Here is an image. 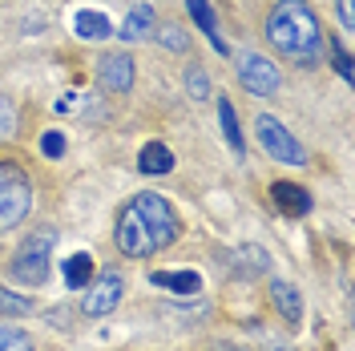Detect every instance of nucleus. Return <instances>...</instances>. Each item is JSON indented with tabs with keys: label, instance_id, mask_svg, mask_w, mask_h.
I'll use <instances>...</instances> for the list:
<instances>
[{
	"label": "nucleus",
	"instance_id": "f257e3e1",
	"mask_svg": "<svg viewBox=\"0 0 355 351\" xmlns=\"http://www.w3.org/2000/svg\"><path fill=\"white\" fill-rule=\"evenodd\" d=\"M266 37L283 57L299 61V65H315L319 53H323L319 17L311 12L307 0H279L266 17Z\"/></svg>",
	"mask_w": 355,
	"mask_h": 351
},
{
	"label": "nucleus",
	"instance_id": "f03ea898",
	"mask_svg": "<svg viewBox=\"0 0 355 351\" xmlns=\"http://www.w3.org/2000/svg\"><path fill=\"white\" fill-rule=\"evenodd\" d=\"M53 246H57V230H33L28 239L17 246L12 255V279L24 286H41L49 279V259H53Z\"/></svg>",
	"mask_w": 355,
	"mask_h": 351
},
{
	"label": "nucleus",
	"instance_id": "7ed1b4c3",
	"mask_svg": "<svg viewBox=\"0 0 355 351\" xmlns=\"http://www.w3.org/2000/svg\"><path fill=\"white\" fill-rule=\"evenodd\" d=\"M28 206H33V186H28V178H24L17 166L0 162V230L21 226L24 214H28Z\"/></svg>",
	"mask_w": 355,
	"mask_h": 351
},
{
	"label": "nucleus",
	"instance_id": "20e7f679",
	"mask_svg": "<svg viewBox=\"0 0 355 351\" xmlns=\"http://www.w3.org/2000/svg\"><path fill=\"white\" fill-rule=\"evenodd\" d=\"M254 137H259V146H263L266 154L275 157V162H283V166H303L307 162L303 146L295 142V133L279 117H270V113H259L254 117Z\"/></svg>",
	"mask_w": 355,
	"mask_h": 351
},
{
	"label": "nucleus",
	"instance_id": "39448f33",
	"mask_svg": "<svg viewBox=\"0 0 355 351\" xmlns=\"http://www.w3.org/2000/svg\"><path fill=\"white\" fill-rule=\"evenodd\" d=\"M133 210H137L141 226L150 230V239H154V250H162V246H170V242L178 239V219H174L170 202H166L162 194H154V190L137 194V198H133Z\"/></svg>",
	"mask_w": 355,
	"mask_h": 351
},
{
	"label": "nucleus",
	"instance_id": "423d86ee",
	"mask_svg": "<svg viewBox=\"0 0 355 351\" xmlns=\"http://www.w3.org/2000/svg\"><path fill=\"white\" fill-rule=\"evenodd\" d=\"M239 81H243L254 97H275L279 93V69L270 65L266 57H259V53H243L239 57Z\"/></svg>",
	"mask_w": 355,
	"mask_h": 351
},
{
	"label": "nucleus",
	"instance_id": "0eeeda50",
	"mask_svg": "<svg viewBox=\"0 0 355 351\" xmlns=\"http://www.w3.org/2000/svg\"><path fill=\"white\" fill-rule=\"evenodd\" d=\"M117 250L125 255V259H146V255H154V239H150V230L141 226L137 219V210H125L121 222H117Z\"/></svg>",
	"mask_w": 355,
	"mask_h": 351
},
{
	"label": "nucleus",
	"instance_id": "6e6552de",
	"mask_svg": "<svg viewBox=\"0 0 355 351\" xmlns=\"http://www.w3.org/2000/svg\"><path fill=\"white\" fill-rule=\"evenodd\" d=\"M117 303H121V275H117V271H105L101 279L89 283L81 311H85V315H110Z\"/></svg>",
	"mask_w": 355,
	"mask_h": 351
},
{
	"label": "nucleus",
	"instance_id": "1a4fd4ad",
	"mask_svg": "<svg viewBox=\"0 0 355 351\" xmlns=\"http://www.w3.org/2000/svg\"><path fill=\"white\" fill-rule=\"evenodd\" d=\"M97 77H101V85L113 89V93H125V89H133V57H125V53H113V57H105V61H101V69H97Z\"/></svg>",
	"mask_w": 355,
	"mask_h": 351
},
{
	"label": "nucleus",
	"instance_id": "9d476101",
	"mask_svg": "<svg viewBox=\"0 0 355 351\" xmlns=\"http://www.w3.org/2000/svg\"><path fill=\"white\" fill-rule=\"evenodd\" d=\"M73 33L81 37V41H105L113 37V24L105 12H93V8H81L77 17H73Z\"/></svg>",
	"mask_w": 355,
	"mask_h": 351
},
{
	"label": "nucleus",
	"instance_id": "9b49d317",
	"mask_svg": "<svg viewBox=\"0 0 355 351\" xmlns=\"http://www.w3.org/2000/svg\"><path fill=\"white\" fill-rule=\"evenodd\" d=\"M270 198H275V206L283 214H307L311 210V194L303 186H291V182H275L270 186Z\"/></svg>",
	"mask_w": 355,
	"mask_h": 351
},
{
	"label": "nucleus",
	"instance_id": "f8f14e48",
	"mask_svg": "<svg viewBox=\"0 0 355 351\" xmlns=\"http://www.w3.org/2000/svg\"><path fill=\"white\" fill-rule=\"evenodd\" d=\"M137 170L141 174H170L174 170V154H170V146H162V142H146L141 146V154H137Z\"/></svg>",
	"mask_w": 355,
	"mask_h": 351
},
{
	"label": "nucleus",
	"instance_id": "ddd939ff",
	"mask_svg": "<svg viewBox=\"0 0 355 351\" xmlns=\"http://www.w3.org/2000/svg\"><path fill=\"white\" fill-rule=\"evenodd\" d=\"M270 299H275V307H279V315H283L287 323H299V319H303V295L291 283L275 279V283H270Z\"/></svg>",
	"mask_w": 355,
	"mask_h": 351
},
{
	"label": "nucleus",
	"instance_id": "4468645a",
	"mask_svg": "<svg viewBox=\"0 0 355 351\" xmlns=\"http://www.w3.org/2000/svg\"><path fill=\"white\" fill-rule=\"evenodd\" d=\"M186 8H190V17L198 21V28L210 37V44L218 49V53H230L226 49V41L218 37V21H214V8H210V0H186Z\"/></svg>",
	"mask_w": 355,
	"mask_h": 351
},
{
	"label": "nucleus",
	"instance_id": "2eb2a0df",
	"mask_svg": "<svg viewBox=\"0 0 355 351\" xmlns=\"http://www.w3.org/2000/svg\"><path fill=\"white\" fill-rule=\"evenodd\" d=\"M154 24H157L154 8H150V4H137L130 17H125V24H121V37H125V41H146V37L154 33Z\"/></svg>",
	"mask_w": 355,
	"mask_h": 351
},
{
	"label": "nucleus",
	"instance_id": "dca6fc26",
	"mask_svg": "<svg viewBox=\"0 0 355 351\" xmlns=\"http://www.w3.org/2000/svg\"><path fill=\"white\" fill-rule=\"evenodd\" d=\"M154 286H166V291H178V295H194V291H202V279L198 271H157Z\"/></svg>",
	"mask_w": 355,
	"mask_h": 351
},
{
	"label": "nucleus",
	"instance_id": "f3484780",
	"mask_svg": "<svg viewBox=\"0 0 355 351\" xmlns=\"http://www.w3.org/2000/svg\"><path fill=\"white\" fill-rule=\"evenodd\" d=\"M93 283V259L85 250H77L73 259H65V286L69 291H85Z\"/></svg>",
	"mask_w": 355,
	"mask_h": 351
},
{
	"label": "nucleus",
	"instance_id": "a211bd4d",
	"mask_svg": "<svg viewBox=\"0 0 355 351\" xmlns=\"http://www.w3.org/2000/svg\"><path fill=\"white\" fill-rule=\"evenodd\" d=\"M218 121H222V133H226V142H230V150H234V157L246 154L243 146V130H239V113H234V105H230V97H222L218 101Z\"/></svg>",
	"mask_w": 355,
	"mask_h": 351
},
{
	"label": "nucleus",
	"instance_id": "6ab92c4d",
	"mask_svg": "<svg viewBox=\"0 0 355 351\" xmlns=\"http://www.w3.org/2000/svg\"><path fill=\"white\" fill-rule=\"evenodd\" d=\"M0 351H33V339L21 327H4L0 331Z\"/></svg>",
	"mask_w": 355,
	"mask_h": 351
},
{
	"label": "nucleus",
	"instance_id": "aec40b11",
	"mask_svg": "<svg viewBox=\"0 0 355 351\" xmlns=\"http://www.w3.org/2000/svg\"><path fill=\"white\" fill-rule=\"evenodd\" d=\"M157 41L166 44V49H174V53H186V49H190V37H186L178 24H166V28L157 33Z\"/></svg>",
	"mask_w": 355,
	"mask_h": 351
},
{
	"label": "nucleus",
	"instance_id": "412c9836",
	"mask_svg": "<svg viewBox=\"0 0 355 351\" xmlns=\"http://www.w3.org/2000/svg\"><path fill=\"white\" fill-rule=\"evenodd\" d=\"M186 89H190L194 101H206V97H210V77H206L202 69H190V73H186Z\"/></svg>",
	"mask_w": 355,
	"mask_h": 351
},
{
	"label": "nucleus",
	"instance_id": "4be33fe9",
	"mask_svg": "<svg viewBox=\"0 0 355 351\" xmlns=\"http://www.w3.org/2000/svg\"><path fill=\"white\" fill-rule=\"evenodd\" d=\"M0 311H8V315H28V311H33V303H28V299H21V295H12V291H4V286H0Z\"/></svg>",
	"mask_w": 355,
	"mask_h": 351
},
{
	"label": "nucleus",
	"instance_id": "5701e85b",
	"mask_svg": "<svg viewBox=\"0 0 355 351\" xmlns=\"http://www.w3.org/2000/svg\"><path fill=\"white\" fill-rule=\"evenodd\" d=\"M327 49H331V57H335V73H339L343 81H352V57L343 53V44H339V41H327Z\"/></svg>",
	"mask_w": 355,
	"mask_h": 351
},
{
	"label": "nucleus",
	"instance_id": "b1692460",
	"mask_svg": "<svg viewBox=\"0 0 355 351\" xmlns=\"http://www.w3.org/2000/svg\"><path fill=\"white\" fill-rule=\"evenodd\" d=\"M41 150H44V157H61V154H65V137H61L57 130L44 133V137H41Z\"/></svg>",
	"mask_w": 355,
	"mask_h": 351
},
{
	"label": "nucleus",
	"instance_id": "393cba45",
	"mask_svg": "<svg viewBox=\"0 0 355 351\" xmlns=\"http://www.w3.org/2000/svg\"><path fill=\"white\" fill-rule=\"evenodd\" d=\"M12 126H17V113H12V105H8V97L0 93V137L12 133Z\"/></svg>",
	"mask_w": 355,
	"mask_h": 351
},
{
	"label": "nucleus",
	"instance_id": "a878e982",
	"mask_svg": "<svg viewBox=\"0 0 355 351\" xmlns=\"http://www.w3.org/2000/svg\"><path fill=\"white\" fill-rule=\"evenodd\" d=\"M335 8H339V21L347 33H355V0H335Z\"/></svg>",
	"mask_w": 355,
	"mask_h": 351
},
{
	"label": "nucleus",
	"instance_id": "bb28decb",
	"mask_svg": "<svg viewBox=\"0 0 355 351\" xmlns=\"http://www.w3.org/2000/svg\"><path fill=\"white\" fill-rule=\"evenodd\" d=\"M279 351H283V348H279Z\"/></svg>",
	"mask_w": 355,
	"mask_h": 351
}]
</instances>
